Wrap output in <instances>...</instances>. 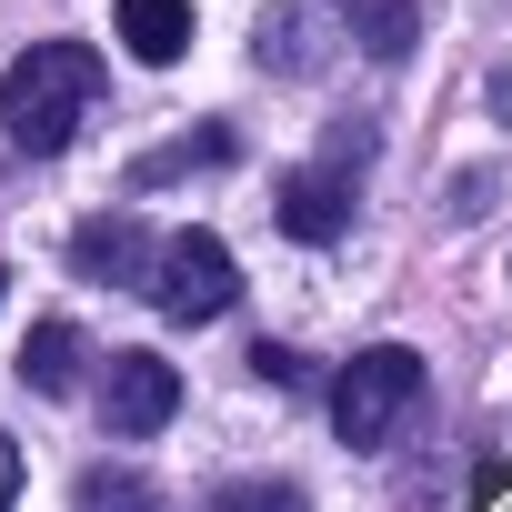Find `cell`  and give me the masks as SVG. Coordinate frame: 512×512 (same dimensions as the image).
<instances>
[{"instance_id":"14","label":"cell","mask_w":512,"mask_h":512,"mask_svg":"<svg viewBox=\"0 0 512 512\" xmlns=\"http://www.w3.org/2000/svg\"><path fill=\"white\" fill-rule=\"evenodd\" d=\"M472 492H482V502H512V462H482V472H472Z\"/></svg>"},{"instance_id":"7","label":"cell","mask_w":512,"mask_h":512,"mask_svg":"<svg viewBox=\"0 0 512 512\" xmlns=\"http://www.w3.org/2000/svg\"><path fill=\"white\" fill-rule=\"evenodd\" d=\"M121 41H131V61L171 71L191 51V0H121Z\"/></svg>"},{"instance_id":"11","label":"cell","mask_w":512,"mask_h":512,"mask_svg":"<svg viewBox=\"0 0 512 512\" xmlns=\"http://www.w3.org/2000/svg\"><path fill=\"white\" fill-rule=\"evenodd\" d=\"M211 161H231V131H191V141H171V151H151L131 181L151 191V181H171V171H211Z\"/></svg>"},{"instance_id":"1","label":"cell","mask_w":512,"mask_h":512,"mask_svg":"<svg viewBox=\"0 0 512 512\" xmlns=\"http://www.w3.org/2000/svg\"><path fill=\"white\" fill-rule=\"evenodd\" d=\"M91 101H101V51L91 41H31L11 71H0V131H11V151H31V161L71 151Z\"/></svg>"},{"instance_id":"5","label":"cell","mask_w":512,"mask_h":512,"mask_svg":"<svg viewBox=\"0 0 512 512\" xmlns=\"http://www.w3.org/2000/svg\"><path fill=\"white\" fill-rule=\"evenodd\" d=\"M272 221L292 231V241H342L352 231V171H282L272 181Z\"/></svg>"},{"instance_id":"3","label":"cell","mask_w":512,"mask_h":512,"mask_svg":"<svg viewBox=\"0 0 512 512\" xmlns=\"http://www.w3.org/2000/svg\"><path fill=\"white\" fill-rule=\"evenodd\" d=\"M141 292H151L161 322H221V312L241 302V262H231V241H221V231H171Z\"/></svg>"},{"instance_id":"12","label":"cell","mask_w":512,"mask_h":512,"mask_svg":"<svg viewBox=\"0 0 512 512\" xmlns=\"http://www.w3.org/2000/svg\"><path fill=\"white\" fill-rule=\"evenodd\" d=\"M81 502H151L141 472H81Z\"/></svg>"},{"instance_id":"6","label":"cell","mask_w":512,"mask_h":512,"mask_svg":"<svg viewBox=\"0 0 512 512\" xmlns=\"http://www.w3.org/2000/svg\"><path fill=\"white\" fill-rule=\"evenodd\" d=\"M151 262H161V241H151L131 211H91V221L71 231V272H81V282H151Z\"/></svg>"},{"instance_id":"8","label":"cell","mask_w":512,"mask_h":512,"mask_svg":"<svg viewBox=\"0 0 512 512\" xmlns=\"http://www.w3.org/2000/svg\"><path fill=\"white\" fill-rule=\"evenodd\" d=\"M322 0H292V11L262 21V71H322Z\"/></svg>"},{"instance_id":"4","label":"cell","mask_w":512,"mask_h":512,"mask_svg":"<svg viewBox=\"0 0 512 512\" xmlns=\"http://www.w3.org/2000/svg\"><path fill=\"white\" fill-rule=\"evenodd\" d=\"M171 412H181V372H171L161 352H111V372H101V422H111L121 442H151Z\"/></svg>"},{"instance_id":"13","label":"cell","mask_w":512,"mask_h":512,"mask_svg":"<svg viewBox=\"0 0 512 512\" xmlns=\"http://www.w3.org/2000/svg\"><path fill=\"white\" fill-rule=\"evenodd\" d=\"M251 372H262L272 392H302V352H282V342H262V352H251Z\"/></svg>"},{"instance_id":"2","label":"cell","mask_w":512,"mask_h":512,"mask_svg":"<svg viewBox=\"0 0 512 512\" xmlns=\"http://www.w3.org/2000/svg\"><path fill=\"white\" fill-rule=\"evenodd\" d=\"M412 412H422V352H402V342L352 352V372L332 382V422H342L352 452H382Z\"/></svg>"},{"instance_id":"15","label":"cell","mask_w":512,"mask_h":512,"mask_svg":"<svg viewBox=\"0 0 512 512\" xmlns=\"http://www.w3.org/2000/svg\"><path fill=\"white\" fill-rule=\"evenodd\" d=\"M11 492H21V442L0 432V502H11Z\"/></svg>"},{"instance_id":"10","label":"cell","mask_w":512,"mask_h":512,"mask_svg":"<svg viewBox=\"0 0 512 512\" xmlns=\"http://www.w3.org/2000/svg\"><path fill=\"white\" fill-rule=\"evenodd\" d=\"M342 21H352V41H362L372 61H402V51H412V0H352Z\"/></svg>"},{"instance_id":"9","label":"cell","mask_w":512,"mask_h":512,"mask_svg":"<svg viewBox=\"0 0 512 512\" xmlns=\"http://www.w3.org/2000/svg\"><path fill=\"white\" fill-rule=\"evenodd\" d=\"M21 382H31V392H71V382H81V332H71V322H41V332L21 342Z\"/></svg>"}]
</instances>
